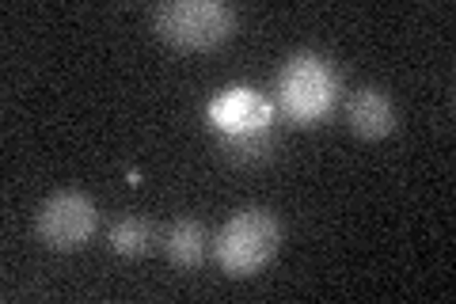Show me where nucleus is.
<instances>
[{"instance_id": "f257e3e1", "label": "nucleus", "mask_w": 456, "mask_h": 304, "mask_svg": "<svg viewBox=\"0 0 456 304\" xmlns=\"http://www.w3.org/2000/svg\"><path fill=\"white\" fill-rule=\"evenodd\" d=\"M278 243H281L278 217L263 206H248L221 225L217 240H213V255H217L228 278H251L278 255Z\"/></svg>"}, {"instance_id": "6e6552de", "label": "nucleus", "mask_w": 456, "mask_h": 304, "mask_svg": "<svg viewBox=\"0 0 456 304\" xmlns=\"http://www.w3.org/2000/svg\"><path fill=\"white\" fill-rule=\"evenodd\" d=\"M152 243H156V228H152V221H145V217H122V221L110 225V248L126 259L149 255Z\"/></svg>"}, {"instance_id": "20e7f679", "label": "nucleus", "mask_w": 456, "mask_h": 304, "mask_svg": "<svg viewBox=\"0 0 456 304\" xmlns=\"http://www.w3.org/2000/svg\"><path fill=\"white\" fill-rule=\"evenodd\" d=\"M99 228V210L84 191H57L35 213V236L50 251H77Z\"/></svg>"}, {"instance_id": "1a4fd4ad", "label": "nucleus", "mask_w": 456, "mask_h": 304, "mask_svg": "<svg viewBox=\"0 0 456 304\" xmlns=\"http://www.w3.org/2000/svg\"><path fill=\"white\" fill-rule=\"evenodd\" d=\"M270 126L266 129H251V134H240V137H224V149H232V156H244V160H255L270 149Z\"/></svg>"}, {"instance_id": "f03ea898", "label": "nucleus", "mask_w": 456, "mask_h": 304, "mask_svg": "<svg viewBox=\"0 0 456 304\" xmlns=\"http://www.w3.org/2000/svg\"><path fill=\"white\" fill-rule=\"evenodd\" d=\"M160 38L183 50H213L236 31V8L221 0H167L152 12Z\"/></svg>"}, {"instance_id": "423d86ee", "label": "nucleus", "mask_w": 456, "mask_h": 304, "mask_svg": "<svg viewBox=\"0 0 456 304\" xmlns=\"http://www.w3.org/2000/svg\"><path fill=\"white\" fill-rule=\"evenodd\" d=\"M350 129L362 137H388L392 126H395V103L392 95L377 88V84H365V88H358L350 95Z\"/></svg>"}, {"instance_id": "7ed1b4c3", "label": "nucleus", "mask_w": 456, "mask_h": 304, "mask_svg": "<svg viewBox=\"0 0 456 304\" xmlns=\"http://www.w3.org/2000/svg\"><path fill=\"white\" fill-rule=\"evenodd\" d=\"M338 95V72L320 53H293L278 69V99L289 119L316 122Z\"/></svg>"}, {"instance_id": "39448f33", "label": "nucleus", "mask_w": 456, "mask_h": 304, "mask_svg": "<svg viewBox=\"0 0 456 304\" xmlns=\"http://www.w3.org/2000/svg\"><path fill=\"white\" fill-rule=\"evenodd\" d=\"M213 122L224 129V137H240V134H251V129H266L270 111L251 88H232L213 103Z\"/></svg>"}, {"instance_id": "0eeeda50", "label": "nucleus", "mask_w": 456, "mask_h": 304, "mask_svg": "<svg viewBox=\"0 0 456 304\" xmlns=\"http://www.w3.org/2000/svg\"><path fill=\"white\" fill-rule=\"evenodd\" d=\"M164 251L175 267H198L206 255V228L202 221H194V217H179V221H171V228L164 233Z\"/></svg>"}]
</instances>
